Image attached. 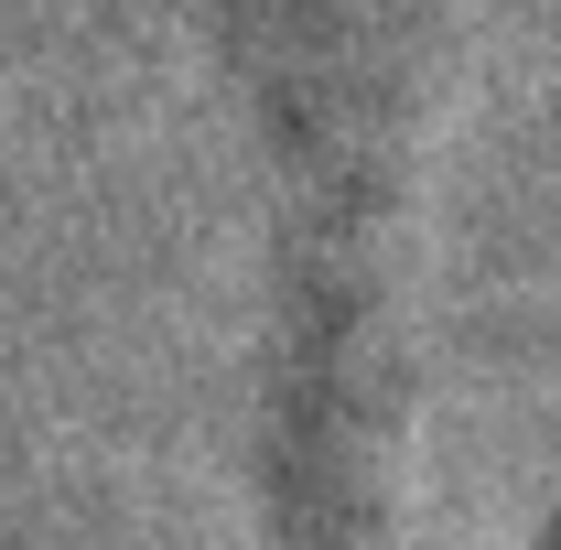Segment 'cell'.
I'll use <instances>...</instances> for the list:
<instances>
[{"label": "cell", "instance_id": "1", "mask_svg": "<svg viewBox=\"0 0 561 550\" xmlns=\"http://www.w3.org/2000/svg\"><path fill=\"white\" fill-rule=\"evenodd\" d=\"M356 87L400 130L561 119V0H356Z\"/></svg>", "mask_w": 561, "mask_h": 550}]
</instances>
